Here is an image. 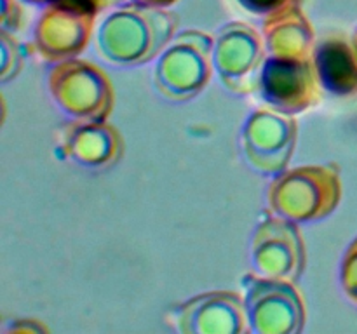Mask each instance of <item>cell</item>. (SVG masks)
I'll list each match as a JSON object with an SVG mask.
<instances>
[{
	"instance_id": "1",
	"label": "cell",
	"mask_w": 357,
	"mask_h": 334,
	"mask_svg": "<svg viewBox=\"0 0 357 334\" xmlns=\"http://www.w3.org/2000/svg\"><path fill=\"white\" fill-rule=\"evenodd\" d=\"M178 16L160 7L121 3L98 23L94 51L114 66H139L159 58L178 31Z\"/></svg>"
},
{
	"instance_id": "2",
	"label": "cell",
	"mask_w": 357,
	"mask_h": 334,
	"mask_svg": "<svg viewBox=\"0 0 357 334\" xmlns=\"http://www.w3.org/2000/svg\"><path fill=\"white\" fill-rule=\"evenodd\" d=\"M342 180L337 164L286 169L267 188L268 211L295 223H314L337 211Z\"/></svg>"
},
{
	"instance_id": "3",
	"label": "cell",
	"mask_w": 357,
	"mask_h": 334,
	"mask_svg": "<svg viewBox=\"0 0 357 334\" xmlns=\"http://www.w3.org/2000/svg\"><path fill=\"white\" fill-rule=\"evenodd\" d=\"M215 38L201 30H183L159 54L153 68V87L167 101L185 103L211 80Z\"/></svg>"
},
{
	"instance_id": "4",
	"label": "cell",
	"mask_w": 357,
	"mask_h": 334,
	"mask_svg": "<svg viewBox=\"0 0 357 334\" xmlns=\"http://www.w3.org/2000/svg\"><path fill=\"white\" fill-rule=\"evenodd\" d=\"M52 103L72 118L108 120L115 93L107 73L94 63L72 58L54 63L45 75Z\"/></svg>"
},
{
	"instance_id": "5",
	"label": "cell",
	"mask_w": 357,
	"mask_h": 334,
	"mask_svg": "<svg viewBox=\"0 0 357 334\" xmlns=\"http://www.w3.org/2000/svg\"><path fill=\"white\" fill-rule=\"evenodd\" d=\"M98 7L91 0H52L33 26V51L49 63L77 58L89 45Z\"/></svg>"
},
{
	"instance_id": "6",
	"label": "cell",
	"mask_w": 357,
	"mask_h": 334,
	"mask_svg": "<svg viewBox=\"0 0 357 334\" xmlns=\"http://www.w3.org/2000/svg\"><path fill=\"white\" fill-rule=\"evenodd\" d=\"M241 285L251 333H302L305 327V306L293 282L248 273Z\"/></svg>"
},
{
	"instance_id": "7",
	"label": "cell",
	"mask_w": 357,
	"mask_h": 334,
	"mask_svg": "<svg viewBox=\"0 0 357 334\" xmlns=\"http://www.w3.org/2000/svg\"><path fill=\"white\" fill-rule=\"evenodd\" d=\"M213 38V65L223 87L241 96L257 90L267 52L264 37L244 21H229Z\"/></svg>"
},
{
	"instance_id": "8",
	"label": "cell",
	"mask_w": 357,
	"mask_h": 334,
	"mask_svg": "<svg viewBox=\"0 0 357 334\" xmlns=\"http://www.w3.org/2000/svg\"><path fill=\"white\" fill-rule=\"evenodd\" d=\"M255 273L296 284L307 267V250L298 223L268 211L251 237Z\"/></svg>"
},
{
	"instance_id": "9",
	"label": "cell",
	"mask_w": 357,
	"mask_h": 334,
	"mask_svg": "<svg viewBox=\"0 0 357 334\" xmlns=\"http://www.w3.org/2000/svg\"><path fill=\"white\" fill-rule=\"evenodd\" d=\"M298 122L272 108L255 110L241 131V150L248 166L264 176L288 169L296 148Z\"/></svg>"
},
{
	"instance_id": "10",
	"label": "cell",
	"mask_w": 357,
	"mask_h": 334,
	"mask_svg": "<svg viewBox=\"0 0 357 334\" xmlns=\"http://www.w3.org/2000/svg\"><path fill=\"white\" fill-rule=\"evenodd\" d=\"M261 101L284 115L303 113L323 103V86L312 59H281L267 56L258 79Z\"/></svg>"
},
{
	"instance_id": "11",
	"label": "cell",
	"mask_w": 357,
	"mask_h": 334,
	"mask_svg": "<svg viewBox=\"0 0 357 334\" xmlns=\"http://www.w3.org/2000/svg\"><path fill=\"white\" fill-rule=\"evenodd\" d=\"M166 324L180 334H243L250 331L243 294L209 291L173 305Z\"/></svg>"
},
{
	"instance_id": "12",
	"label": "cell",
	"mask_w": 357,
	"mask_h": 334,
	"mask_svg": "<svg viewBox=\"0 0 357 334\" xmlns=\"http://www.w3.org/2000/svg\"><path fill=\"white\" fill-rule=\"evenodd\" d=\"M54 138L58 157L87 169L114 167L124 153L121 132L107 120L72 118L58 127Z\"/></svg>"
},
{
	"instance_id": "13",
	"label": "cell",
	"mask_w": 357,
	"mask_h": 334,
	"mask_svg": "<svg viewBox=\"0 0 357 334\" xmlns=\"http://www.w3.org/2000/svg\"><path fill=\"white\" fill-rule=\"evenodd\" d=\"M310 59L324 90L337 97L357 96V52L352 40L328 35L316 42Z\"/></svg>"
},
{
	"instance_id": "14",
	"label": "cell",
	"mask_w": 357,
	"mask_h": 334,
	"mask_svg": "<svg viewBox=\"0 0 357 334\" xmlns=\"http://www.w3.org/2000/svg\"><path fill=\"white\" fill-rule=\"evenodd\" d=\"M267 54L281 59H310L316 33L302 7L281 10L261 21Z\"/></svg>"
},
{
	"instance_id": "15",
	"label": "cell",
	"mask_w": 357,
	"mask_h": 334,
	"mask_svg": "<svg viewBox=\"0 0 357 334\" xmlns=\"http://www.w3.org/2000/svg\"><path fill=\"white\" fill-rule=\"evenodd\" d=\"M0 51H2V68H0V82L7 84L16 79L24 65L23 45L14 38L9 31L0 30Z\"/></svg>"
},
{
	"instance_id": "16",
	"label": "cell",
	"mask_w": 357,
	"mask_h": 334,
	"mask_svg": "<svg viewBox=\"0 0 357 334\" xmlns=\"http://www.w3.org/2000/svg\"><path fill=\"white\" fill-rule=\"evenodd\" d=\"M340 285L349 301L357 306V237L349 244L342 257Z\"/></svg>"
},
{
	"instance_id": "17",
	"label": "cell",
	"mask_w": 357,
	"mask_h": 334,
	"mask_svg": "<svg viewBox=\"0 0 357 334\" xmlns=\"http://www.w3.org/2000/svg\"><path fill=\"white\" fill-rule=\"evenodd\" d=\"M237 6L253 16L268 17L291 7H302L305 0H236Z\"/></svg>"
},
{
	"instance_id": "18",
	"label": "cell",
	"mask_w": 357,
	"mask_h": 334,
	"mask_svg": "<svg viewBox=\"0 0 357 334\" xmlns=\"http://www.w3.org/2000/svg\"><path fill=\"white\" fill-rule=\"evenodd\" d=\"M0 26L3 31L14 33L21 28L23 23V9L17 0H0Z\"/></svg>"
},
{
	"instance_id": "19",
	"label": "cell",
	"mask_w": 357,
	"mask_h": 334,
	"mask_svg": "<svg viewBox=\"0 0 357 334\" xmlns=\"http://www.w3.org/2000/svg\"><path fill=\"white\" fill-rule=\"evenodd\" d=\"M3 334H26V333H49L47 327L35 319H13L2 327Z\"/></svg>"
},
{
	"instance_id": "20",
	"label": "cell",
	"mask_w": 357,
	"mask_h": 334,
	"mask_svg": "<svg viewBox=\"0 0 357 334\" xmlns=\"http://www.w3.org/2000/svg\"><path fill=\"white\" fill-rule=\"evenodd\" d=\"M132 2H138V3H142V6L160 7V9H167L169 6L176 3L178 0H132Z\"/></svg>"
},
{
	"instance_id": "21",
	"label": "cell",
	"mask_w": 357,
	"mask_h": 334,
	"mask_svg": "<svg viewBox=\"0 0 357 334\" xmlns=\"http://www.w3.org/2000/svg\"><path fill=\"white\" fill-rule=\"evenodd\" d=\"M91 2H93V3H94V6H96V7H98V9H101V7L108 6V3L115 2V0H91Z\"/></svg>"
},
{
	"instance_id": "22",
	"label": "cell",
	"mask_w": 357,
	"mask_h": 334,
	"mask_svg": "<svg viewBox=\"0 0 357 334\" xmlns=\"http://www.w3.org/2000/svg\"><path fill=\"white\" fill-rule=\"evenodd\" d=\"M23 2H28V3H35V6H45V3L52 2V0H23Z\"/></svg>"
},
{
	"instance_id": "23",
	"label": "cell",
	"mask_w": 357,
	"mask_h": 334,
	"mask_svg": "<svg viewBox=\"0 0 357 334\" xmlns=\"http://www.w3.org/2000/svg\"><path fill=\"white\" fill-rule=\"evenodd\" d=\"M352 45H354V49H356V52H357V28L354 30V33H352Z\"/></svg>"
}]
</instances>
